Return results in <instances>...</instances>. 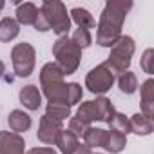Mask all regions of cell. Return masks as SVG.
Listing matches in <instances>:
<instances>
[{
	"label": "cell",
	"mask_w": 154,
	"mask_h": 154,
	"mask_svg": "<svg viewBox=\"0 0 154 154\" xmlns=\"http://www.w3.org/2000/svg\"><path fill=\"white\" fill-rule=\"evenodd\" d=\"M132 8V2H107L98 22L96 44L102 47H112L122 36L123 20Z\"/></svg>",
	"instance_id": "obj_1"
},
{
	"label": "cell",
	"mask_w": 154,
	"mask_h": 154,
	"mask_svg": "<svg viewBox=\"0 0 154 154\" xmlns=\"http://www.w3.org/2000/svg\"><path fill=\"white\" fill-rule=\"evenodd\" d=\"M53 56L56 58V65L62 71L63 76H69L72 72H76V69L80 67V60H82V49L76 45L67 35L58 36L56 42L53 44L51 49Z\"/></svg>",
	"instance_id": "obj_2"
},
{
	"label": "cell",
	"mask_w": 154,
	"mask_h": 154,
	"mask_svg": "<svg viewBox=\"0 0 154 154\" xmlns=\"http://www.w3.org/2000/svg\"><path fill=\"white\" fill-rule=\"evenodd\" d=\"M65 76L62 74V71L58 69V65L54 62H47L42 69H40V87L44 96L49 102H62L65 103V91H67V84L63 82Z\"/></svg>",
	"instance_id": "obj_3"
},
{
	"label": "cell",
	"mask_w": 154,
	"mask_h": 154,
	"mask_svg": "<svg viewBox=\"0 0 154 154\" xmlns=\"http://www.w3.org/2000/svg\"><path fill=\"white\" fill-rule=\"evenodd\" d=\"M136 51V45H134V40L127 35H122L118 38V42L111 47V53L107 56V60L103 62L114 74H122L125 71H129L131 67V60H132V54Z\"/></svg>",
	"instance_id": "obj_4"
},
{
	"label": "cell",
	"mask_w": 154,
	"mask_h": 154,
	"mask_svg": "<svg viewBox=\"0 0 154 154\" xmlns=\"http://www.w3.org/2000/svg\"><path fill=\"white\" fill-rule=\"evenodd\" d=\"M40 13L45 17L49 24V31H54L58 36H63L71 29V17L67 15V9L58 0H45L38 8Z\"/></svg>",
	"instance_id": "obj_5"
},
{
	"label": "cell",
	"mask_w": 154,
	"mask_h": 154,
	"mask_svg": "<svg viewBox=\"0 0 154 154\" xmlns=\"http://www.w3.org/2000/svg\"><path fill=\"white\" fill-rule=\"evenodd\" d=\"M11 62H13V71L15 76L18 78H27L35 71V63H36V51L31 44L22 42L17 44L11 51Z\"/></svg>",
	"instance_id": "obj_6"
},
{
	"label": "cell",
	"mask_w": 154,
	"mask_h": 154,
	"mask_svg": "<svg viewBox=\"0 0 154 154\" xmlns=\"http://www.w3.org/2000/svg\"><path fill=\"white\" fill-rule=\"evenodd\" d=\"M116 82V74L105 65V63H100L96 67H93L87 76H85V87L89 93L96 94V96H103Z\"/></svg>",
	"instance_id": "obj_7"
},
{
	"label": "cell",
	"mask_w": 154,
	"mask_h": 154,
	"mask_svg": "<svg viewBox=\"0 0 154 154\" xmlns=\"http://www.w3.org/2000/svg\"><path fill=\"white\" fill-rule=\"evenodd\" d=\"M0 154H26L24 138L11 131H0Z\"/></svg>",
	"instance_id": "obj_8"
},
{
	"label": "cell",
	"mask_w": 154,
	"mask_h": 154,
	"mask_svg": "<svg viewBox=\"0 0 154 154\" xmlns=\"http://www.w3.org/2000/svg\"><path fill=\"white\" fill-rule=\"evenodd\" d=\"M63 127H62V123L60 122H56V120H51L49 116H42L40 118V125H38V132H36V138L42 141V143H45V145H54V141H56V136H58V132L62 131Z\"/></svg>",
	"instance_id": "obj_9"
},
{
	"label": "cell",
	"mask_w": 154,
	"mask_h": 154,
	"mask_svg": "<svg viewBox=\"0 0 154 154\" xmlns=\"http://www.w3.org/2000/svg\"><path fill=\"white\" fill-rule=\"evenodd\" d=\"M18 100L27 111H38L42 105V93L36 85H24L18 93Z\"/></svg>",
	"instance_id": "obj_10"
},
{
	"label": "cell",
	"mask_w": 154,
	"mask_h": 154,
	"mask_svg": "<svg viewBox=\"0 0 154 154\" xmlns=\"http://www.w3.org/2000/svg\"><path fill=\"white\" fill-rule=\"evenodd\" d=\"M140 94H141V114L152 118L154 116V80L152 78L141 84Z\"/></svg>",
	"instance_id": "obj_11"
},
{
	"label": "cell",
	"mask_w": 154,
	"mask_h": 154,
	"mask_svg": "<svg viewBox=\"0 0 154 154\" xmlns=\"http://www.w3.org/2000/svg\"><path fill=\"white\" fill-rule=\"evenodd\" d=\"M31 116L27 112H24L22 109H15L9 112L8 116V125L11 129V132H17V134H22L26 131L31 129Z\"/></svg>",
	"instance_id": "obj_12"
},
{
	"label": "cell",
	"mask_w": 154,
	"mask_h": 154,
	"mask_svg": "<svg viewBox=\"0 0 154 154\" xmlns=\"http://www.w3.org/2000/svg\"><path fill=\"white\" fill-rule=\"evenodd\" d=\"M129 123H131V132L138 134V136H149L152 131H154V123H152V118L141 114V112H136L129 118Z\"/></svg>",
	"instance_id": "obj_13"
},
{
	"label": "cell",
	"mask_w": 154,
	"mask_h": 154,
	"mask_svg": "<svg viewBox=\"0 0 154 154\" xmlns=\"http://www.w3.org/2000/svg\"><path fill=\"white\" fill-rule=\"evenodd\" d=\"M54 145L58 147V150H60L62 154H72V152L76 150V147L80 145V140L76 138L71 131L62 129V131L58 132V136H56Z\"/></svg>",
	"instance_id": "obj_14"
},
{
	"label": "cell",
	"mask_w": 154,
	"mask_h": 154,
	"mask_svg": "<svg viewBox=\"0 0 154 154\" xmlns=\"http://www.w3.org/2000/svg\"><path fill=\"white\" fill-rule=\"evenodd\" d=\"M18 33H20V26L15 18L6 17V18L0 20V42L8 44V42L15 40L18 36Z\"/></svg>",
	"instance_id": "obj_15"
},
{
	"label": "cell",
	"mask_w": 154,
	"mask_h": 154,
	"mask_svg": "<svg viewBox=\"0 0 154 154\" xmlns=\"http://www.w3.org/2000/svg\"><path fill=\"white\" fill-rule=\"evenodd\" d=\"M36 13H38V8L33 2H24L17 8V18L15 20L18 22V26H33Z\"/></svg>",
	"instance_id": "obj_16"
},
{
	"label": "cell",
	"mask_w": 154,
	"mask_h": 154,
	"mask_svg": "<svg viewBox=\"0 0 154 154\" xmlns=\"http://www.w3.org/2000/svg\"><path fill=\"white\" fill-rule=\"evenodd\" d=\"M127 145V136L125 134H120L116 131H107V136H105V143H103V149L111 154H118L125 149Z\"/></svg>",
	"instance_id": "obj_17"
},
{
	"label": "cell",
	"mask_w": 154,
	"mask_h": 154,
	"mask_svg": "<svg viewBox=\"0 0 154 154\" xmlns=\"http://www.w3.org/2000/svg\"><path fill=\"white\" fill-rule=\"evenodd\" d=\"M69 17H71V22H74L78 27H84V29H93V27H96L94 17H93L87 9H84V8H72Z\"/></svg>",
	"instance_id": "obj_18"
},
{
	"label": "cell",
	"mask_w": 154,
	"mask_h": 154,
	"mask_svg": "<svg viewBox=\"0 0 154 154\" xmlns=\"http://www.w3.org/2000/svg\"><path fill=\"white\" fill-rule=\"evenodd\" d=\"M45 116L62 123L63 120H67L71 116V107L67 103H62V102H49L45 107Z\"/></svg>",
	"instance_id": "obj_19"
},
{
	"label": "cell",
	"mask_w": 154,
	"mask_h": 154,
	"mask_svg": "<svg viewBox=\"0 0 154 154\" xmlns=\"http://www.w3.org/2000/svg\"><path fill=\"white\" fill-rule=\"evenodd\" d=\"M105 136H107V131H105V129H100V127H93V125H91V127L85 131V134H84L82 138H84V143H85L89 149H93V147H103Z\"/></svg>",
	"instance_id": "obj_20"
},
{
	"label": "cell",
	"mask_w": 154,
	"mask_h": 154,
	"mask_svg": "<svg viewBox=\"0 0 154 154\" xmlns=\"http://www.w3.org/2000/svg\"><path fill=\"white\" fill-rule=\"evenodd\" d=\"M118 87L123 94H134L138 89V78L136 74L131 71H125L122 74H118Z\"/></svg>",
	"instance_id": "obj_21"
},
{
	"label": "cell",
	"mask_w": 154,
	"mask_h": 154,
	"mask_svg": "<svg viewBox=\"0 0 154 154\" xmlns=\"http://www.w3.org/2000/svg\"><path fill=\"white\" fill-rule=\"evenodd\" d=\"M94 105H96V111H98V118H100V122L109 123V120H111L112 114L116 112V111H114V105L111 103V100L105 98V96H98V98L94 100Z\"/></svg>",
	"instance_id": "obj_22"
},
{
	"label": "cell",
	"mask_w": 154,
	"mask_h": 154,
	"mask_svg": "<svg viewBox=\"0 0 154 154\" xmlns=\"http://www.w3.org/2000/svg\"><path fill=\"white\" fill-rule=\"evenodd\" d=\"M76 116L82 118L84 122H87L89 125H93V122H100L98 111H96V105H94V100L84 102V103L78 107V111H76Z\"/></svg>",
	"instance_id": "obj_23"
},
{
	"label": "cell",
	"mask_w": 154,
	"mask_h": 154,
	"mask_svg": "<svg viewBox=\"0 0 154 154\" xmlns=\"http://www.w3.org/2000/svg\"><path fill=\"white\" fill-rule=\"evenodd\" d=\"M109 125H111V131H116L120 134H129L131 132V123H129V118L122 112H114L112 118L109 120Z\"/></svg>",
	"instance_id": "obj_24"
},
{
	"label": "cell",
	"mask_w": 154,
	"mask_h": 154,
	"mask_svg": "<svg viewBox=\"0 0 154 154\" xmlns=\"http://www.w3.org/2000/svg\"><path fill=\"white\" fill-rule=\"evenodd\" d=\"M76 45H78L80 49H87L91 44H93V36H91V31L89 29H84V27H78V29H74L72 35L69 36Z\"/></svg>",
	"instance_id": "obj_25"
},
{
	"label": "cell",
	"mask_w": 154,
	"mask_h": 154,
	"mask_svg": "<svg viewBox=\"0 0 154 154\" xmlns=\"http://www.w3.org/2000/svg\"><path fill=\"white\" fill-rule=\"evenodd\" d=\"M82 94H84V89L80 84H76V82H71L67 84V91H65V103L69 107L76 105L80 100H82Z\"/></svg>",
	"instance_id": "obj_26"
},
{
	"label": "cell",
	"mask_w": 154,
	"mask_h": 154,
	"mask_svg": "<svg viewBox=\"0 0 154 154\" xmlns=\"http://www.w3.org/2000/svg\"><path fill=\"white\" fill-rule=\"evenodd\" d=\"M89 127H91V125H89L87 122H84L82 118H78V116H71V118H69V127H67V131H71L76 138L80 140V138L85 134V131H87Z\"/></svg>",
	"instance_id": "obj_27"
},
{
	"label": "cell",
	"mask_w": 154,
	"mask_h": 154,
	"mask_svg": "<svg viewBox=\"0 0 154 154\" xmlns=\"http://www.w3.org/2000/svg\"><path fill=\"white\" fill-rule=\"evenodd\" d=\"M154 56V51L152 49H145L143 56H141V69L147 72V74H152V58Z\"/></svg>",
	"instance_id": "obj_28"
},
{
	"label": "cell",
	"mask_w": 154,
	"mask_h": 154,
	"mask_svg": "<svg viewBox=\"0 0 154 154\" xmlns=\"http://www.w3.org/2000/svg\"><path fill=\"white\" fill-rule=\"evenodd\" d=\"M33 27H35L36 31H40V33H45V31H49V24H47L45 17L40 13V9H38V13H36V18H35V22H33Z\"/></svg>",
	"instance_id": "obj_29"
},
{
	"label": "cell",
	"mask_w": 154,
	"mask_h": 154,
	"mask_svg": "<svg viewBox=\"0 0 154 154\" xmlns=\"http://www.w3.org/2000/svg\"><path fill=\"white\" fill-rule=\"evenodd\" d=\"M26 154H58L53 147H35V149H29Z\"/></svg>",
	"instance_id": "obj_30"
},
{
	"label": "cell",
	"mask_w": 154,
	"mask_h": 154,
	"mask_svg": "<svg viewBox=\"0 0 154 154\" xmlns=\"http://www.w3.org/2000/svg\"><path fill=\"white\" fill-rule=\"evenodd\" d=\"M72 154H93V150H91V149H89V147H87L85 143H84V145L80 143L78 147H76V150H74Z\"/></svg>",
	"instance_id": "obj_31"
},
{
	"label": "cell",
	"mask_w": 154,
	"mask_h": 154,
	"mask_svg": "<svg viewBox=\"0 0 154 154\" xmlns=\"http://www.w3.org/2000/svg\"><path fill=\"white\" fill-rule=\"evenodd\" d=\"M0 78H6V63L0 60Z\"/></svg>",
	"instance_id": "obj_32"
},
{
	"label": "cell",
	"mask_w": 154,
	"mask_h": 154,
	"mask_svg": "<svg viewBox=\"0 0 154 154\" xmlns=\"http://www.w3.org/2000/svg\"><path fill=\"white\" fill-rule=\"evenodd\" d=\"M2 8H4V2H0V11H2Z\"/></svg>",
	"instance_id": "obj_33"
},
{
	"label": "cell",
	"mask_w": 154,
	"mask_h": 154,
	"mask_svg": "<svg viewBox=\"0 0 154 154\" xmlns=\"http://www.w3.org/2000/svg\"><path fill=\"white\" fill-rule=\"evenodd\" d=\"M96 154H100V152H96Z\"/></svg>",
	"instance_id": "obj_34"
}]
</instances>
